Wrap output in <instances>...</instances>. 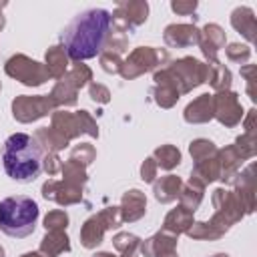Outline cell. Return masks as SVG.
I'll list each match as a JSON object with an SVG mask.
<instances>
[{
  "instance_id": "obj_20",
  "label": "cell",
  "mask_w": 257,
  "mask_h": 257,
  "mask_svg": "<svg viewBox=\"0 0 257 257\" xmlns=\"http://www.w3.org/2000/svg\"><path fill=\"white\" fill-rule=\"evenodd\" d=\"M183 118L189 124H205L209 120H213V102H211V94H199L197 98H193L185 110H183Z\"/></svg>"
},
{
  "instance_id": "obj_29",
  "label": "cell",
  "mask_w": 257,
  "mask_h": 257,
  "mask_svg": "<svg viewBox=\"0 0 257 257\" xmlns=\"http://www.w3.org/2000/svg\"><path fill=\"white\" fill-rule=\"evenodd\" d=\"M203 195H205V185L193 177H189V181L181 187V193H179V203L181 207L189 209L191 213H195L203 201Z\"/></svg>"
},
{
  "instance_id": "obj_34",
  "label": "cell",
  "mask_w": 257,
  "mask_h": 257,
  "mask_svg": "<svg viewBox=\"0 0 257 257\" xmlns=\"http://www.w3.org/2000/svg\"><path fill=\"white\" fill-rule=\"evenodd\" d=\"M153 159H155L157 167H161L165 171H173L181 163V151L175 145H161L155 149Z\"/></svg>"
},
{
  "instance_id": "obj_23",
  "label": "cell",
  "mask_w": 257,
  "mask_h": 257,
  "mask_svg": "<svg viewBox=\"0 0 257 257\" xmlns=\"http://www.w3.org/2000/svg\"><path fill=\"white\" fill-rule=\"evenodd\" d=\"M231 26L249 42L255 40V30H257V22H255V12L249 6H239L231 12Z\"/></svg>"
},
{
  "instance_id": "obj_18",
  "label": "cell",
  "mask_w": 257,
  "mask_h": 257,
  "mask_svg": "<svg viewBox=\"0 0 257 257\" xmlns=\"http://www.w3.org/2000/svg\"><path fill=\"white\" fill-rule=\"evenodd\" d=\"M231 227L219 217L213 213V217L209 221H195L191 225V229L187 231V235L195 241H217L221 239Z\"/></svg>"
},
{
  "instance_id": "obj_4",
  "label": "cell",
  "mask_w": 257,
  "mask_h": 257,
  "mask_svg": "<svg viewBox=\"0 0 257 257\" xmlns=\"http://www.w3.org/2000/svg\"><path fill=\"white\" fill-rule=\"evenodd\" d=\"M171 60V54L167 48H155V46H137L120 64V76L124 80H133L143 76L145 72L159 70Z\"/></svg>"
},
{
  "instance_id": "obj_37",
  "label": "cell",
  "mask_w": 257,
  "mask_h": 257,
  "mask_svg": "<svg viewBox=\"0 0 257 257\" xmlns=\"http://www.w3.org/2000/svg\"><path fill=\"white\" fill-rule=\"evenodd\" d=\"M233 149L237 151V155L243 159V161H249L257 155V135H239L233 143Z\"/></svg>"
},
{
  "instance_id": "obj_32",
  "label": "cell",
  "mask_w": 257,
  "mask_h": 257,
  "mask_svg": "<svg viewBox=\"0 0 257 257\" xmlns=\"http://www.w3.org/2000/svg\"><path fill=\"white\" fill-rule=\"evenodd\" d=\"M209 64V74H207V82L211 84V88L215 92H223V90H231V82H233V76H231V70L215 60V62H207Z\"/></svg>"
},
{
  "instance_id": "obj_44",
  "label": "cell",
  "mask_w": 257,
  "mask_h": 257,
  "mask_svg": "<svg viewBox=\"0 0 257 257\" xmlns=\"http://www.w3.org/2000/svg\"><path fill=\"white\" fill-rule=\"evenodd\" d=\"M76 116L80 120V128H82V135H88L92 139L98 137V124L96 120L92 118V114L88 110H76Z\"/></svg>"
},
{
  "instance_id": "obj_33",
  "label": "cell",
  "mask_w": 257,
  "mask_h": 257,
  "mask_svg": "<svg viewBox=\"0 0 257 257\" xmlns=\"http://www.w3.org/2000/svg\"><path fill=\"white\" fill-rule=\"evenodd\" d=\"M62 181L72 185V187H78V189H84L86 181H88V173H86V167L68 159L66 163H62Z\"/></svg>"
},
{
  "instance_id": "obj_49",
  "label": "cell",
  "mask_w": 257,
  "mask_h": 257,
  "mask_svg": "<svg viewBox=\"0 0 257 257\" xmlns=\"http://www.w3.org/2000/svg\"><path fill=\"white\" fill-rule=\"evenodd\" d=\"M255 72H257L255 64L241 66V76L247 80V94H249L251 100H255Z\"/></svg>"
},
{
  "instance_id": "obj_28",
  "label": "cell",
  "mask_w": 257,
  "mask_h": 257,
  "mask_svg": "<svg viewBox=\"0 0 257 257\" xmlns=\"http://www.w3.org/2000/svg\"><path fill=\"white\" fill-rule=\"evenodd\" d=\"M48 96L52 98V102L56 104V108L58 106H74L78 102V88L66 76H62V78L56 80V84L52 86V90H50Z\"/></svg>"
},
{
  "instance_id": "obj_50",
  "label": "cell",
  "mask_w": 257,
  "mask_h": 257,
  "mask_svg": "<svg viewBox=\"0 0 257 257\" xmlns=\"http://www.w3.org/2000/svg\"><path fill=\"white\" fill-rule=\"evenodd\" d=\"M255 118H257L255 108H249V110H247V116L241 120V122H243V126H245V133H247V135H257V128H255Z\"/></svg>"
},
{
  "instance_id": "obj_6",
  "label": "cell",
  "mask_w": 257,
  "mask_h": 257,
  "mask_svg": "<svg viewBox=\"0 0 257 257\" xmlns=\"http://www.w3.org/2000/svg\"><path fill=\"white\" fill-rule=\"evenodd\" d=\"M167 68L173 74V78L177 80L181 96L189 94L193 88L205 84L207 82V74H209V64L199 60V58H195V56H181V58L173 60Z\"/></svg>"
},
{
  "instance_id": "obj_26",
  "label": "cell",
  "mask_w": 257,
  "mask_h": 257,
  "mask_svg": "<svg viewBox=\"0 0 257 257\" xmlns=\"http://www.w3.org/2000/svg\"><path fill=\"white\" fill-rule=\"evenodd\" d=\"M217 159H219V165H221V179L223 183H231V179L241 171V165H243V159L237 155V151L233 149V145L225 147V149H219L217 151Z\"/></svg>"
},
{
  "instance_id": "obj_31",
  "label": "cell",
  "mask_w": 257,
  "mask_h": 257,
  "mask_svg": "<svg viewBox=\"0 0 257 257\" xmlns=\"http://www.w3.org/2000/svg\"><path fill=\"white\" fill-rule=\"evenodd\" d=\"M191 177L201 181L205 187L213 181H219L221 179V165H219V159L217 155L211 157V159H205V161H199L193 165V171H191Z\"/></svg>"
},
{
  "instance_id": "obj_56",
  "label": "cell",
  "mask_w": 257,
  "mask_h": 257,
  "mask_svg": "<svg viewBox=\"0 0 257 257\" xmlns=\"http://www.w3.org/2000/svg\"><path fill=\"white\" fill-rule=\"evenodd\" d=\"M8 6V2H0V12H2V8H6Z\"/></svg>"
},
{
  "instance_id": "obj_58",
  "label": "cell",
  "mask_w": 257,
  "mask_h": 257,
  "mask_svg": "<svg viewBox=\"0 0 257 257\" xmlns=\"http://www.w3.org/2000/svg\"><path fill=\"white\" fill-rule=\"evenodd\" d=\"M0 88H2V82H0Z\"/></svg>"
},
{
  "instance_id": "obj_47",
  "label": "cell",
  "mask_w": 257,
  "mask_h": 257,
  "mask_svg": "<svg viewBox=\"0 0 257 257\" xmlns=\"http://www.w3.org/2000/svg\"><path fill=\"white\" fill-rule=\"evenodd\" d=\"M197 0H173L171 2V10L179 16H191L197 10Z\"/></svg>"
},
{
  "instance_id": "obj_41",
  "label": "cell",
  "mask_w": 257,
  "mask_h": 257,
  "mask_svg": "<svg viewBox=\"0 0 257 257\" xmlns=\"http://www.w3.org/2000/svg\"><path fill=\"white\" fill-rule=\"evenodd\" d=\"M68 227V215L62 209L48 211L44 217V229L46 231H66Z\"/></svg>"
},
{
  "instance_id": "obj_5",
  "label": "cell",
  "mask_w": 257,
  "mask_h": 257,
  "mask_svg": "<svg viewBox=\"0 0 257 257\" xmlns=\"http://www.w3.org/2000/svg\"><path fill=\"white\" fill-rule=\"evenodd\" d=\"M120 223L122 221H120L118 207H104L96 215H90L80 227V243H82V247L84 249H96L102 243L104 233L110 231V229H118Z\"/></svg>"
},
{
  "instance_id": "obj_59",
  "label": "cell",
  "mask_w": 257,
  "mask_h": 257,
  "mask_svg": "<svg viewBox=\"0 0 257 257\" xmlns=\"http://www.w3.org/2000/svg\"><path fill=\"white\" fill-rule=\"evenodd\" d=\"M120 257H126V255H120Z\"/></svg>"
},
{
  "instance_id": "obj_30",
  "label": "cell",
  "mask_w": 257,
  "mask_h": 257,
  "mask_svg": "<svg viewBox=\"0 0 257 257\" xmlns=\"http://www.w3.org/2000/svg\"><path fill=\"white\" fill-rule=\"evenodd\" d=\"M32 137L36 139V143L40 145V149L44 153H58V151H62V149L68 147V141L60 133H56L52 126H42Z\"/></svg>"
},
{
  "instance_id": "obj_10",
  "label": "cell",
  "mask_w": 257,
  "mask_h": 257,
  "mask_svg": "<svg viewBox=\"0 0 257 257\" xmlns=\"http://www.w3.org/2000/svg\"><path fill=\"white\" fill-rule=\"evenodd\" d=\"M211 102H213V118H217L227 128L237 126L245 116L243 106L239 102V94L233 90L211 94Z\"/></svg>"
},
{
  "instance_id": "obj_15",
  "label": "cell",
  "mask_w": 257,
  "mask_h": 257,
  "mask_svg": "<svg viewBox=\"0 0 257 257\" xmlns=\"http://www.w3.org/2000/svg\"><path fill=\"white\" fill-rule=\"evenodd\" d=\"M225 42H227L225 30L219 24L211 22V24H205L203 30L199 32V44L197 46L201 48L207 62H215V60H219L217 54L221 48H225Z\"/></svg>"
},
{
  "instance_id": "obj_16",
  "label": "cell",
  "mask_w": 257,
  "mask_h": 257,
  "mask_svg": "<svg viewBox=\"0 0 257 257\" xmlns=\"http://www.w3.org/2000/svg\"><path fill=\"white\" fill-rule=\"evenodd\" d=\"M118 211H120V221L122 223H135V221L143 219L145 213H147L145 193L139 191V189H128L126 193H122Z\"/></svg>"
},
{
  "instance_id": "obj_51",
  "label": "cell",
  "mask_w": 257,
  "mask_h": 257,
  "mask_svg": "<svg viewBox=\"0 0 257 257\" xmlns=\"http://www.w3.org/2000/svg\"><path fill=\"white\" fill-rule=\"evenodd\" d=\"M20 257H44L40 251H28V253H22Z\"/></svg>"
},
{
  "instance_id": "obj_39",
  "label": "cell",
  "mask_w": 257,
  "mask_h": 257,
  "mask_svg": "<svg viewBox=\"0 0 257 257\" xmlns=\"http://www.w3.org/2000/svg\"><path fill=\"white\" fill-rule=\"evenodd\" d=\"M126 48H128V36L110 30L108 36H106V40H104L102 52H112V54H118V56H120Z\"/></svg>"
},
{
  "instance_id": "obj_1",
  "label": "cell",
  "mask_w": 257,
  "mask_h": 257,
  "mask_svg": "<svg viewBox=\"0 0 257 257\" xmlns=\"http://www.w3.org/2000/svg\"><path fill=\"white\" fill-rule=\"evenodd\" d=\"M110 32V12L104 8H88L74 16L62 30V48L68 58L82 62L102 52L104 40Z\"/></svg>"
},
{
  "instance_id": "obj_21",
  "label": "cell",
  "mask_w": 257,
  "mask_h": 257,
  "mask_svg": "<svg viewBox=\"0 0 257 257\" xmlns=\"http://www.w3.org/2000/svg\"><path fill=\"white\" fill-rule=\"evenodd\" d=\"M50 126L60 133L68 143L72 139H78L82 135V128H80V120L76 116V112H68L64 108H56L52 114H50Z\"/></svg>"
},
{
  "instance_id": "obj_43",
  "label": "cell",
  "mask_w": 257,
  "mask_h": 257,
  "mask_svg": "<svg viewBox=\"0 0 257 257\" xmlns=\"http://www.w3.org/2000/svg\"><path fill=\"white\" fill-rule=\"evenodd\" d=\"M98 60H100V68L108 74H118L120 72V64H122V58L118 54H112V52H100L98 54Z\"/></svg>"
},
{
  "instance_id": "obj_54",
  "label": "cell",
  "mask_w": 257,
  "mask_h": 257,
  "mask_svg": "<svg viewBox=\"0 0 257 257\" xmlns=\"http://www.w3.org/2000/svg\"><path fill=\"white\" fill-rule=\"evenodd\" d=\"M161 257H179V255H177V251H171V253H167V255H161Z\"/></svg>"
},
{
  "instance_id": "obj_8",
  "label": "cell",
  "mask_w": 257,
  "mask_h": 257,
  "mask_svg": "<svg viewBox=\"0 0 257 257\" xmlns=\"http://www.w3.org/2000/svg\"><path fill=\"white\" fill-rule=\"evenodd\" d=\"M149 18V4L145 0H126L118 2L110 14V30L118 34L133 32L137 26L145 24Z\"/></svg>"
},
{
  "instance_id": "obj_38",
  "label": "cell",
  "mask_w": 257,
  "mask_h": 257,
  "mask_svg": "<svg viewBox=\"0 0 257 257\" xmlns=\"http://www.w3.org/2000/svg\"><path fill=\"white\" fill-rule=\"evenodd\" d=\"M141 245V239L133 233H116L112 237V247L120 253V255H126V257H133L135 251L139 249Z\"/></svg>"
},
{
  "instance_id": "obj_24",
  "label": "cell",
  "mask_w": 257,
  "mask_h": 257,
  "mask_svg": "<svg viewBox=\"0 0 257 257\" xmlns=\"http://www.w3.org/2000/svg\"><path fill=\"white\" fill-rule=\"evenodd\" d=\"M68 64H70V58L66 54V50L62 48V44H54L46 50L44 54V66H46V72L50 78H62L68 70Z\"/></svg>"
},
{
  "instance_id": "obj_25",
  "label": "cell",
  "mask_w": 257,
  "mask_h": 257,
  "mask_svg": "<svg viewBox=\"0 0 257 257\" xmlns=\"http://www.w3.org/2000/svg\"><path fill=\"white\" fill-rule=\"evenodd\" d=\"M193 223H195L193 213L189 209H185V207L179 205V207H175V209H171L167 213V217L163 221V231H169V233H173V235L179 237L181 233H187Z\"/></svg>"
},
{
  "instance_id": "obj_46",
  "label": "cell",
  "mask_w": 257,
  "mask_h": 257,
  "mask_svg": "<svg viewBox=\"0 0 257 257\" xmlns=\"http://www.w3.org/2000/svg\"><path fill=\"white\" fill-rule=\"evenodd\" d=\"M42 171L48 177H52V175L62 171V161H60L58 153H44V157H42Z\"/></svg>"
},
{
  "instance_id": "obj_14",
  "label": "cell",
  "mask_w": 257,
  "mask_h": 257,
  "mask_svg": "<svg viewBox=\"0 0 257 257\" xmlns=\"http://www.w3.org/2000/svg\"><path fill=\"white\" fill-rule=\"evenodd\" d=\"M82 193L84 189H78V187H72L64 181H54V179H48L44 185H42V197L46 201H54L62 207H68V205H76L82 201Z\"/></svg>"
},
{
  "instance_id": "obj_55",
  "label": "cell",
  "mask_w": 257,
  "mask_h": 257,
  "mask_svg": "<svg viewBox=\"0 0 257 257\" xmlns=\"http://www.w3.org/2000/svg\"><path fill=\"white\" fill-rule=\"evenodd\" d=\"M211 257H229L227 253H215V255H211Z\"/></svg>"
},
{
  "instance_id": "obj_35",
  "label": "cell",
  "mask_w": 257,
  "mask_h": 257,
  "mask_svg": "<svg viewBox=\"0 0 257 257\" xmlns=\"http://www.w3.org/2000/svg\"><path fill=\"white\" fill-rule=\"evenodd\" d=\"M217 151H219V149H217L215 143L209 141V139H195V141H191V145H189V153H191V157H193L195 163L215 157Z\"/></svg>"
},
{
  "instance_id": "obj_40",
  "label": "cell",
  "mask_w": 257,
  "mask_h": 257,
  "mask_svg": "<svg viewBox=\"0 0 257 257\" xmlns=\"http://www.w3.org/2000/svg\"><path fill=\"white\" fill-rule=\"evenodd\" d=\"M68 159H72V161H76V163H80V165L88 167V165L96 159V149H94L90 143H80V145L72 147V151H70V157H68Z\"/></svg>"
},
{
  "instance_id": "obj_3",
  "label": "cell",
  "mask_w": 257,
  "mask_h": 257,
  "mask_svg": "<svg viewBox=\"0 0 257 257\" xmlns=\"http://www.w3.org/2000/svg\"><path fill=\"white\" fill-rule=\"evenodd\" d=\"M38 205L30 197H6L0 201V231L8 237H28L38 221Z\"/></svg>"
},
{
  "instance_id": "obj_48",
  "label": "cell",
  "mask_w": 257,
  "mask_h": 257,
  "mask_svg": "<svg viewBox=\"0 0 257 257\" xmlns=\"http://www.w3.org/2000/svg\"><path fill=\"white\" fill-rule=\"evenodd\" d=\"M157 173H159V167H157L155 159H153V157L145 159L143 165H141V179H143L145 183H155Z\"/></svg>"
},
{
  "instance_id": "obj_53",
  "label": "cell",
  "mask_w": 257,
  "mask_h": 257,
  "mask_svg": "<svg viewBox=\"0 0 257 257\" xmlns=\"http://www.w3.org/2000/svg\"><path fill=\"white\" fill-rule=\"evenodd\" d=\"M4 26H6V18H4V14L0 12V32L4 30Z\"/></svg>"
},
{
  "instance_id": "obj_13",
  "label": "cell",
  "mask_w": 257,
  "mask_h": 257,
  "mask_svg": "<svg viewBox=\"0 0 257 257\" xmlns=\"http://www.w3.org/2000/svg\"><path fill=\"white\" fill-rule=\"evenodd\" d=\"M235 191V195L239 197L245 215H251L255 211V165L251 163L249 167H245L243 171H239L231 183H229Z\"/></svg>"
},
{
  "instance_id": "obj_2",
  "label": "cell",
  "mask_w": 257,
  "mask_h": 257,
  "mask_svg": "<svg viewBox=\"0 0 257 257\" xmlns=\"http://www.w3.org/2000/svg\"><path fill=\"white\" fill-rule=\"evenodd\" d=\"M44 151L32 135L14 133L2 149V165L6 175L16 183H32L42 171Z\"/></svg>"
},
{
  "instance_id": "obj_27",
  "label": "cell",
  "mask_w": 257,
  "mask_h": 257,
  "mask_svg": "<svg viewBox=\"0 0 257 257\" xmlns=\"http://www.w3.org/2000/svg\"><path fill=\"white\" fill-rule=\"evenodd\" d=\"M70 251V239L66 231H46L40 241V253L44 257H58L60 253Z\"/></svg>"
},
{
  "instance_id": "obj_7",
  "label": "cell",
  "mask_w": 257,
  "mask_h": 257,
  "mask_svg": "<svg viewBox=\"0 0 257 257\" xmlns=\"http://www.w3.org/2000/svg\"><path fill=\"white\" fill-rule=\"evenodd\" d=\"M4 72L10 78L22 82L24 86H40L50 78L46 72V66L42 62L30 58V56H26V54L10 56L4 64Z\"/></svg>"
},
{
  "instance_id": "obj_19",
  "label": "cell",
  "mask_w": 257,
  "mask_h": 257,
  "mask_svg": "<svg viewBox=\"0 0 257 257\" xmlns=\"http://www.w3.org/2000/svg\"><path fill=\"white\" fill-rule=\"evenodd\" d=\"M177 241H179L177 235L161 229L155 235H151L149 239L141 241L139 249H141L143 257H161V255H167L171 251H177Z\"/></svg>"
},
{
  "instance_id": "obj_9",
  "label": "cell",
  "mask_w": 257,
  "mask_h": 257,
  "mask_svg": "<svg viewBox=\"0 0 257 257\" xmlns=\"http://www.w3.org/2000/svg\"><path fill=\"white\" fill-rule=\"evenodd\" d=\"M56 110V104L48 94H20L12 100V116L18 122H34Z\"/></svg>"
},
{
  "instance_id": "obj_17",
  "label": "cell",
  "mask_w": 257,
  "mask_h": 257,
  "mask_svg": "<svg viewBox=\"0 0 257 257\" xmlns=\"http://www.w3.org/2000/svg\"><path fill=\"white\" fill-rule=\"evenodd\" d=\"M199 32L195 24H169L163 32V40L171 48H187L199 44Z\"/></svg>"
},
{
  "instance_id": "obj_11",
  "label": "cell",
  "mask_w": 257,
  "mask_h": 257,
  "mask_svg": "<svg viewBox=\"0 0 257 257\" xmlns=\"http://www.w3.org/2000/svg\"><path fill=\"white\" fill-rule=\"evenodd\" d=\"M211 203L215 207V215H219L229 227H233L235 223H239L245 217V209L233 189H225V187L215 189Z\"/></svg>"
},
{
  "instance_id": "obj_52",
  "label": "cell",
  "mask_w": 257,
  "mask_h": 257,
  "mask_svg": "<svg viewBox=\"0 0 257 257\" xmlns=\"http://www.w3.org/2000/svg\"><path fill=\"white\" fill-rule=\"evenodd\" d=\"M92 257H114L112 253H108V251H98L96 255H92Z\"/></svg>"
},
{
  "instance_id": "obj_42",
  "label": "cell",
  "mask_w": 257,
  "mask_h": 257,
  "mask_svg": "<svg viewBox=\"0 0 257 257\" xmlns=\"http://www.w3.org/2000/svg\"><path fill=\"white\" fill-rule=\"evenodd\" d=\"M225 56H227L231 62H237V64H245V62L251 58V48H249L247 44L231 42V44L225 48Z\"/></svg>"
},
{
  "instance_id": "obj_57",
  "label": "cell",
  "mask_w": 257,
  "mask_h": 257,
  "mask_svg": "<svg viewBox=\"0 0 257 257\" xmlns=\"http://www.w3.org/2000/svg\"><path fill=\"white\" fill-rule=\"evenodd\" d=\"M0 257H4V247L0 245Z\"/></svg>"
},
{
  "instance_id": "obj_36",
  "label": "cell",
  "mask_w": 257,
  "mask_h": 257,
  "mask_svg": "<svg viewBox=\"0 0 257 257\" xmlns=\"http://www.w3.org/2000/svg\"><path fill=\"white\" fill-rule=\"evenodd\" d=\"M64 76H66L78 90H80L82 86H86V84L92 82V70H90L88 64H82V62H74L72 68H68Z\"/></svg>"
},
{
  "instance_id": "obj_22",
  "label": "cell",
  "mask_w": 257,
  "mask_h": 257,
  "mask_svg": "<svg viewBox=\"0 0 257 257\" xmlns=\"http://www.w3.org/2000/svg\"><path fill=\"white\" fill-rule=\"evenodd\" d=\"M181 187H183V181L181 177L177 175H165L161 179H155L153 183V193H155V199L163 205L167 203H173L179 199V193H181Z\"/></svg>"
},
{
  "instance_id": "obj_45",
  "label": "cell",
  "mask_w": 257,
  "mask_h": 257,
  "mask_svg": "<svg viewBox=\"0 0 257 257\" xmlns=\"http://www.w3.org/2000/svg\"><path fill=\"white\" fill-rule=\"evenodd\" d=\"M88 96H90V100L96 102V104H106V102L110 100V90H108L104 84L92 80V82L88 84Z\"/></svg>"
},
{
  "instance_id": "obj_12",
  "label": "cell",
  "mask_w": 257,
  "mask_h": 257,
  "mask_svg": "<svg viewBox=\"0 0 257 257\" xmlns=\"http://www.w3.org/2000/svg\"><path fill=\"white\" fill-rule=\"evenodd\" d=\"M153 80H155V84L151 88V94H153V100L157 102V106H161V108H173L177 104V100L181 98V90L177 86V80L169 72V68L163 66V68L155 70Z\"/></svg>"
}]
</instances>
